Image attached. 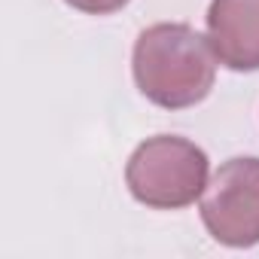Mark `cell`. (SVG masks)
Masks as SVG:
<instances>
[{"label":"cell","mask_w":259,"mask_h":259,"mask_svg":"<svg viewBox=\"0 0 259 259\" xmlns=\"http://www.w3.org/2000/svg\"><path fill=\"white\" fill-rule=\"evenodd\" d=\"M217 52L207 37L183 22H159L138 34L135 82L141 95L165 110H183L207 98L217 79Z\"/></svg>","instance_id":"1"},{"label":"cell","mask_w":259,"mask_h":259,"mask_svg":"<svg viewBox=\"0 0 259 259\" xmlns=\"http://www.w3.org/2000/svg\"><path fill=\"white\" fill-rule=\"evenodd\" d=\"M132 195L156 210H180L207 186V156L186 138L159 135L144 141L125 168Z\"/></svg>","instance_id":"2"},{"label":"cell","mask_w":259,"mask_h":259,"mask_svg":"<svg viewBox=\"0 0 259 259\" xmlns=\"http://www.w3.org/2000/svg\"><path fill=\"white\" fill-rule=\"evenodd\" d=\"M201 220L226 247L259 244V159L223 162L201 192Z\"/></svg>","instance_id":"3"},{"label":"cell","mask_w":259,"mask_h":259,"mask_svg":"<svg viewBox=\"0 0 259 259\" xmlns=\"http://www.w3.org/2000/svg\"><path fill=\"white\" fill-rule=\"evenodd\" d=\"M207 40L229 70H259V0H213Z\"/></svg>","instance_id":"4"},{"label":"cell","mask_w":259,"mask_h":259,"mask_svg":"<svg viewBox=\"0 0 259 259\" xmlns=\"http://www.w3.org/2000/svg\"><path fill=\"white\" fill-rule=\"evenodd\" d=\"M64 4H70L73 10L89 13V16H110V13L122 10L128 0H64Z\"/></svg>","instance_id":"5"}]
</instances>
